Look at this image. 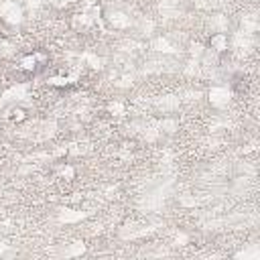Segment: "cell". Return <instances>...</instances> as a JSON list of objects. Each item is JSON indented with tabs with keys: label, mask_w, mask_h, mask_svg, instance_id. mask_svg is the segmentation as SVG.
<instances>
[{
	"label": "cell",
	"mask_w": 260,
	"mask_h": 260,
	"mask_svg": "<svg viewBox=\"0 0 260 260\" xmlns=\"http://www.w3.org/2000/svg\"><path fill=\"white\" fill-rule=\"evenodd\" d=\"M209 47H211L215 53H223V51L228 49V37L221 35V32L211 35V39H209Z\"/></svg>",
	"instance_id": "cell-1"
},
{
	"label": "cell",
	"mask_w": 260,
	"mask_h": 260,
	"mask_svg": "<svg viewBox=\"0 0 260 260\" xmlns=\"http://www.w3.org/2000/svg\"><path fill=\"white\" fill-rule=\"evenodd\" d=\"M8 118H10L12 122H22V120H26V110L20 108V106H12V108L8 110Z\"/></svg>",
	"instance_id": "cell-2"
}]
</instances>
